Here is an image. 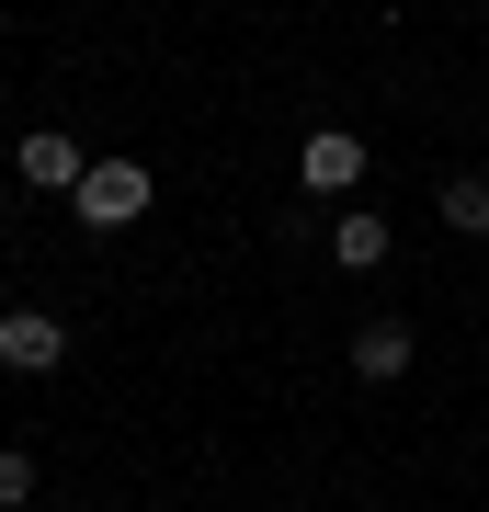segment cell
I'll list each match as a JSON object with an SVG mask.
<instances>
[{
    "instance_id": "obj_5",
    "label": "cell",
    "mask_w": 489,
    "mask_h": 512,
    "mask_svg": "<svg viewBox=\"0 0 489 512\" xmlns=\"http://www.w3.org/2000/svg\"><path fill=\"white\" fill-rule=\"evenodd\" d=\"M410 353H421V342H410L399 319H364V330H353V376H364V387H399Z\"/></svg>"
},
{
    "instance_id": "obj_3",
    "label": "cell",
    "mask_w": 489,
    "mask_h": 512,
    "mask_svg": "<svg viewBox=\"0 0 489 512\" xmlns=\"http://www.w3.org/2000/svg\"><path fill=\"white\" fill-rule=\"evenodd\" d=\"M0 365L12 376H57L69 365V330H57L46 308H0Z\"/></svg>"
},
{
    "instance_id": "obj_7",
    "label": "cell",
    "mask_w": 489,
    "mask_h": 512,
    "mask_svg": "<svg viewBox=\"0 0 489 512\" xmlns=\"http://www.w3.org/2000/svg\"><path fill=\"white\" fill-rule=\"evenodd\" d=\"M433 205H444V228L489 239V171H444V183H433Z\"/></svg>"
},
{
    "instance_id": "obj_1",
    "label": "cell",
    "mask_w": 489,
    "mask_h": 512,
    "mask_svg": "<svg viewBox=\"0 0 489 512\" xmlns=\"http://www.w3.org/2000/svg\"><path fill=\"white\" fill-rule=\"evenodd\" d=\"M148 194H160V171H148V160H91L69 205H80V228H103V239H114V228H137V217H148Z\"/></svg>"
},
{
    "instance_id": "obj_2",
    "label": "cell",
    "mask_w": 489,
    "mask_h": 512,
    "mask_svg": "<svg viewBox=\"0 0 489 512\" xmlns=\"http://www.w3.org/2000/svg\"><path fill=\"white\" fill-rule=\"evenodd\" d=\"M296 183H308V205H353V183H364V137H353V126H319L308 148H296Z\"/></svg>"
},
{
    "instance_id": "obj_8",
    "label": "cell",
    "mask_w": 489,
    "mask_h": 512,
    "mask_svg": "<svg viewBox=\"0 0 489 512\" xmlns=\"http://www.w3.org/2000/svg\"><path fill=\"white\" fill-rule=\"evenodd\" d=\"M35 501V456H23V444H0V512H23Z\"/></svg>"
},
{
    "instance_id": "obj_6",
    "label": "cell",
    "mask_w": 489,
    "mask_h": 512,
    "mask_svg": "<svg viewBox=\"0 0 489 512\" xmlns=\"http://www.w3.org/2000/svg\"><path fill=\"white\" fill-rule=\"evenodd\" d=\"M330 262H342V274H376L387 262V217L376 205H342V217H330Z\"/></svg>"
},
{
    "instance_id": "obj_4",
    "label": "cell",
    "mask_w": 489,
    "mask_h": 512,
    "mask_svg": "<svg viewBox=\"0 0 489 512\" xmlns=\"http://www.w3.org/2000/svg\"><path fill=\"white\" fill-rule=\"evenodd\" d=\"M12 171H23V183H35V194H80V137L69 126H23V148H12Z\"/></svg>"
}]
</instances>
